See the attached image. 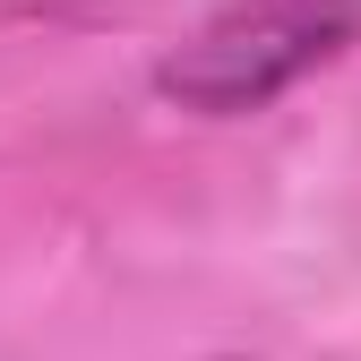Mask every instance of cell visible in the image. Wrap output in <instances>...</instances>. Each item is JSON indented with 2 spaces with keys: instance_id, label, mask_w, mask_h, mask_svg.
I'll return each instance as SVG.
<instances>
[{
  "instance_id": "obj_1",
  "label": "cell",
  "mask_w": 361,
  "mask_h": 361,
  "mask_svg": "<svg viewBox=\"0 0 361 361\" xmlns=\"http://www.w3.org/2000/svg\"><path fill=\"white\" fill-rule=\"evenodd\" d=\"M361 43V0H215V9L155 61L164 104L198 121L267 112L310 69L344 61Z\"/></svg>"
}]
</instances>
